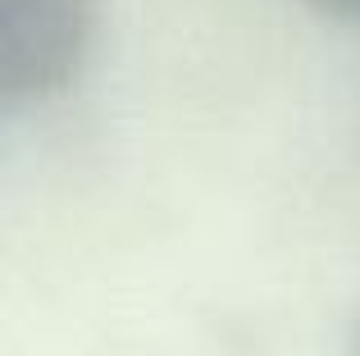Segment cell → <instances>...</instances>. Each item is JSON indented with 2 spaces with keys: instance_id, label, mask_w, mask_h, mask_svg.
<instances>
[{
  "instance_id": "6da1fadb",
  "label": "cell",
  "mask_w": 360,
  "mask_h": 356,
  "mask_svg": "<svg viewBox=\"0 0 360 356\" xmlns=\"http://www.w3.org/2000/svg\"><path fill=\"white\" fill-rule=\"evenodd\" d=\"M91 0H0V101H51L78 78Z\"/></svg>"
},
{
  "instance_id": "277c9868",
  "label": "cell",
  "mask_w": 360,
  "mask_h": 356,
  "mask_svg": "<svg viewBox=\"0 0 360 356\" xmlns=\"http://www.w3.org/2000/svg\"><path fill=\"white\" fill-rule=\"evenodd\" d=\"M352 356H360V324H356V338H352Z\"/></svg>"
},
{
  "instance_id": "3957f363",
  "label": "cell",
  "mask_w": 360,
  "mask_h": 356,
  "mask_svg": "<svg viewBox=\"0 0 360 356\" xmlns=\"http://www.w3.org/2000/svg\"><path fill=\"white\" fill-rule=\"evenodd\" d=\"M306 5H310V9H319V14H324V9H328V0H306Z\"/></svg>"
},
{
  "instance_id": "7a4b0ae2",
  "label": "cell",
  "mask_w": 360,
  "mask_h": 356,
  "mask_svg": "<svg viewBox=\"0 0 360 356\" xmlns=\"http://www.w3.org/2000/svg\"><path fill=\"white\" fill-rule=\"evenodd\" d=\"M324 18H338V23H360V0H328Z\"/></svg>"
}]
</instances>
